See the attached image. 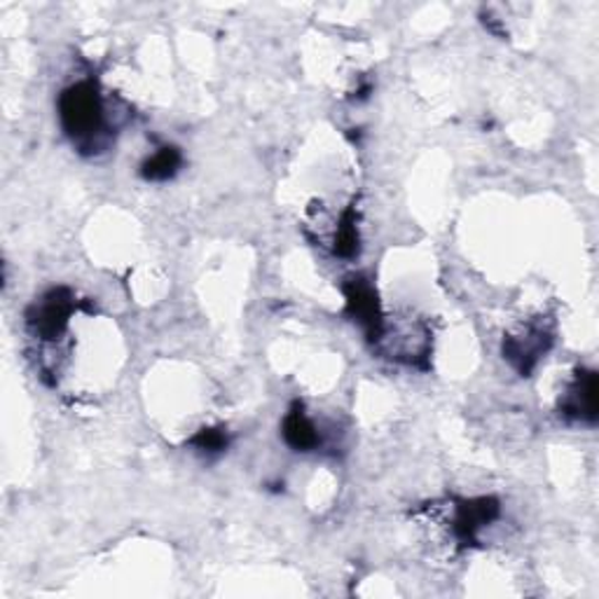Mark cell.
Here are the masks:
<instances>
[{"mask_svg":"<svg viewBox=\"0 0 599 599\" xmlns=\"http://www.w3.org/2000/svg\"><path fill=\"white\" fill-rule=\"evenodd\" d=\"M59 120L64 132L78 148L90 152L99 148L105 134V109L92 80L66 87L59 97Z\"/></svg>","mask_w":599,"mask_h":599,"instance_id":"obj_1","label":"cell"},{"mask_svg":"<svg viewBox=\"0 0 599 599\" xmlns=\"http://www.w3.org/2000/svg\"><path fill=\"white\" fill-rule=\"evenodd\" d=\"M74 309H76L74 293L59 286V289L47 291L38 303L31 305L26 321L35 338L52 342V340H59V335L66 330Z\"/></svg>","mask_w":599,"mask_h":599,"instance_id":"obj_2","label":"cell"},{"mask_svg":"<svg viewBox=\"0 0 599 599\" xmlns=\"http://www.w3.org/2000/svg\"><path fill=\"white\" fill-rule=\"evenodd\" d=\"M344 297L349 316H354V319L365 328L370 340H380L384 335V319L375 289L370 286L363 276H354L344 284Z\"/></svg>","mask_w":599,"mask_h":599,"instance_id":"obj_3","label":"cell"},{"mask_svg":"<svg viewBox=\"0 0 599 599\" xmlns=\"http://www.w3.org/2000/svg\"><path fill=\"white\" fill-rule=\"evenodd\" d=\"M551 332H545L541 326H530L520 335H508L504 342V357L518 368L520 375H530L539 359L551 349Z\"/></svg>","mask_w":599,"mask_h":599,"instance_id":"obj_4","label":"cell"},{"mask_svg":"<svg viewBox=\"0 0 599 599\" xmlns=\"http://www.w3.org/2000/svg\"><path fill=\"white\" fill-rule=\"evenodd\" d=\"M560 415L569 421H588V425H595L597 375L592 373V370H578L567 396L560 400Z\"/></svg>","mask_w":599,"mask_h":599,"instance_id":"obj_5","label":"cell"},{"mask_svg":"<svg viewBox=\"0 0 599 599\" xmlns=\"http://www.w3.org/2000/svg\"><path fill=\"white\" fill-rule=\"evenodd\" d=\"M499 518V501L491 497L483 499H471V501H460L454 510V520H452V530L462 543H473L478 532L485 524Z\"/></svg>","mask_w":599,"mask_h":599,"instance_id":"obj_6","label":"cell"},{"mask_svg":"<svg viewBox=\"0 0 599 599\" xmlns=\"http://www.w3.org/2000/svg\"><path fill=\"white\" fill-rule=\"evenodd\" d=\"M281 433H284L289 448H293L295 452H312L321 445V436L316 431L314 421L305 412V405L300 400H295L291 405V410L286 412Z\"/></svg>","mask_w":599,"mask_h":599,"instance_id":"obj_7","label":"cell"},{"mask_svg":"<svg viewBox=\"0 0 599 599\" xmlns=\"http://www.w3.org/2000/svg\"><path fill=\"white\" fill-rule=\"evenodd\" d=\"M181 165H183L181 150L176 146H162L157 148L144 165H140V176H144L146 181L162 183L173 179V176L179 173Z\"/></svg>","mask_w":599,"mask_h":599,"instance_id":"obj_8","label":"cell"},{"mask_svg":"<svg viewBox=\"0 0 599 599\" xmlns=\"http://www.w3.org/2000/svg\"><path fill=\"white\" fill-rule=\"evenodd\" d=\"M335 253L340 258H354L359 253V225H357V208H347L340 225L338 235H335Z\"/></svg>","mask_w":599,"mask_h":599,"instance_id":"obj_9","label":"cell"},{"mask_svg":"<svg viewBox=\"0 0 599 599\" xmlns=\"http://www.w3.org/2000/svg\"><path fill=\"white\" fill-rule=\"evenodd\" d=\"M190 445L206 452V454H218V452H225L227 445H230V436H227V431L223 427L202 429L190 438Z\"/></svg>","mask_w":599,"mask_h":599,"instance_id":"obj_10","label":"cell"}]
</instances>
